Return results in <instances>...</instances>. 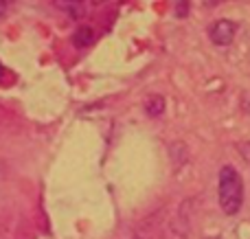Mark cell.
<instances>
[{
  "mask_svg": "<svg viewBox=\"0 0 250 239\" xmlns=\"http://www.w3.org/2000/svg\"><path fill=\"white\" fill-rule=\"evenodd\" d=\"M55 7L62 9V11H66L73 20H82V18H86V13H88V4L82 2V0H57Z\"/></svg>",
  "mask_w": 250,
  "mask_h": 239,
  "instance_id": "3",
  "label": "cell"
},
{
  "mask_svg": "<svg viewBox=\"0 0 250 239\" xmlns=\"http://www.w3.org/2000/svg\"><path fill=\"white\" fill-rule=\"evenodd\" d=\"M95 38L97 35H95V29H92V26H82V29H77V33L73 35V44L79 48H86L95 42Z\"/></svg>",
  "mask_w": 250,
  "mask_h": 239,
  "instance_id": "4",
  "label": "cell"
},
{
  "mask_svg": "<svg viewBox=\"0 0 250 239\" xmlns=\"http://www.w3.org/2000/svg\"><path fill=\"white\" fill-rule=\"evenodd\" d=\"M4 11H7V2H0V16H4Z\"/></svg>",
  "mask_w": 250,
  "mask_h": 239,
  "instance_id": "7",
  "label": "cell"
},
{
  "mask_svg": "<svg viewBox=\"0 0 250 239\" xmlns=\"http://www.w3.org/2000/svg\"><path fill=\"white\" fill-rule=\"evenodd\" d=\"M189 2H176L173 4V11H176V18H187L189 16Z\"/></svg>",
  "mask_w": 250,
  "mask_h": 239,
  "instance_id": "6",
  "label": "cell"
},
{
  "mask_svg": "<svg viewBox=\"0 0 250 239\" xmlns=\"http://www.w3.org/2000/svg\"><path fill=\"white\" fill-rule=\"evenodd\" d=\"M145 112L149 114V117H160V114L165 112V97H160V95L149 97V99L145 101Z\"/></svg>",
  "mask_w": 250,
  "mask_h": 239,
  "instance_id": "5",
  "label": "cell"
},
{
  "mask_svg": "<svg viewBox=\"0 0 250 239\" xmlns=\"http://www.w3.org/2000/svg\"><path fill=\"white\" fill-rule=\"evenodd\" d=\"M235 33H237V24L233 20H226V18H220V20L211 22V26H208V40L215 46H229V44H233Z\"/></svg>",
  "mask_w": 250,
  "mask_h": 239,
  "instance_id": "2",
  "label": "cell"
},
{
  "mask_svg": "<svg viewBox=\"0 0 250 239\" xmlns=\"http://www.w3.org/2000/svg\"><path fill=\"white\" fill-rule=\"evenodd\" d=\"M217 200L224 215H237L244 204V180L233 165H224L217 176Z\"/></svg>",
  "mask_w": 250,
  "mask_h": 239,
  "instance_id": "1",
  "label": "cell"
}]
</instances>
